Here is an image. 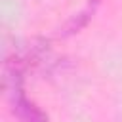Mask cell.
Segmentation results:
<instances>
[{"mask_svg":"<svg viewBox=\"0 0 122 122\" xmlns=\"http://www.w3.org/2000/svg\"><path fill=\"white\" fill-rule=\"evenodd\" d=\"M29 69L25 63L15 57L8 55L4 61V95L10 107V112L19 122H51L48 112L40 109L32 97L27 95L25 90V72Z\"/></svg>","mask_w":122,"mask_h":122,"instance_id":"obj_1","label":"cell"}]
</instances>
